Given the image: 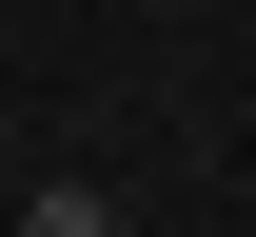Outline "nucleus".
Segmentation results:
<instances>
[{
    "label": "nucleus",
    "instance_id": "obj_1",
    "mask_svg": "<svg viewBox=\"0 0 256 237\" xmlns=\"http://www.w3.org/2000/svg\"><path fill=\"white\" fill-rule=\"evenodd\" d=\"M20 237H118V198H98V178H40V198H20Z\"/></svg>",
    "mask_w": 256,
    "mask_h": 237
}]
</instances>
